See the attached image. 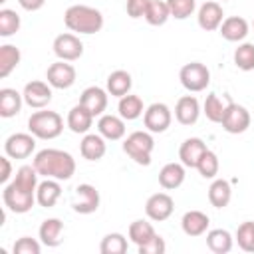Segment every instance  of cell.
<instances>
[{"label": "cell", "mask_w": 254, "mask_h": 254, "mask_svg": "<svg viewBox=\"0 0 254 254\" xmlns=\"http://www.w3.org/2000/svg\"><path fill=\"white\" fill-rule=\"evenodd\" d=\"M38 171L34 165H24L18 169L16 179L8 183L2 190V200L8 210L16 214H24L32 210L36 202V189H38Z\"/></svg>", "instance_id": "obj_1"}, {"label": "cell", "mask_w": 254, "mask_h": 254, "mask_svg": "<svg viewBox=\"0 0 254 254\" xmlns=\"http://www.w3.org/2000/svg\"><path fill=\"white\" fill-rule=\"evenodd\" d=\"M36 171L46 179L69 181L75 173V159L62 149H42L36 153L34 163Z\"/></svg>", "instance_id": "obj_2"}, {"label": "cell", "mask_w": 254, "mask_h": 254, "mask_svg": "<svg viewBox=\"0 0 254 254\" xmlns=\"http://www.w3.org/2000/svg\"><path fill=\"white\" fill-rule=\"evenodd\" d=\"M64 22H65V26H67L69 32L97 34L103 28V14L97 8H93V6L73 4V6H69L65 10Z\"/></svg>", "instance_id": "obj_3"}, {"label": "cell", "mask_w": 254, "mask_h": 254, "mask_svg": "<svg viewBox=\"0 0 254 254\" xmlns=\"http://www.w3.org/2000/svg\"><path fill=\"white\" fill-rule=\"evenodd\" d=\"M28 131L36 139H56L64 131V119L56 111H36L28 119Z\"/></svg>", "instance_id": "obj_4"}, {"label": "cell", "mask_w": 254, "mask_h": 254, "mask_svg": "<svg viewBox=\"0 0 254 254\" xmlns=\"http://www.w3.org/2000/svg\"><path fill=\"white\" fill-rule=\"evenodd\" d=\"M155 149V141L151 137V131H133L123 141V151L137 163V165H151V153Z\"/></svg>", "instance_id": "obj_5"}, {"label": "cell", "mask_w": 254, "mask_h": 254, "mask_svg": "<svg viewBox=\"0 0 254 254\" xmlns=\"http://www.w3.org/2000/svg\"><path fill=\"white\" fill-rule=\"evenodd\" d=\"M179 79L183 83V87L190 93H198L202 89H206V85L210 83V71L204 64L200 62H190L185 64L179 71Z\"/></svg>", "instance_id": "obj_6"}, {"label": "cell", "mask_w": 254, "mask_h": 254, "mask_svg": "<svg viewBox=\"0 0 254 254\" xmlns=\"http://www.w3.org/2000/svg\"><path fill=\"white\" fill-rule=\"evenodd\" d=\"M220 123H222V129L226 133L238 135V133H244L250 127V113L244 105H238V103L228 99L226 111H224V117H222Z\"/></svg>", "instance_id": "obj_7"}, {"label": "cell", "mask_w": 254, "mask_h": 254, "mask_svg": "<svg viewBox=\"0 0 254 254\" xmlns=\"http://www.w3.org/2000/svg\"><path fill=\"white\" fill-rule=\"evenodd\" d=\"M173 121V115H171V109L165 105V103H151L145 113H143V123L147 127V131L151 133H163L169 129Z\"/></svg>", "instance_id": "obj_8"}, {"label": "cell", "mask_w": 254, "mask_h": 254, "mask_svg": "<svg viewBox=\"0 0 254 254\" xmlns=\"http://www.w3.org/2000/svg\"><path fill=\"white\" fill-rule=\"evenodd\" d=\"M54 54L64 62H75L83 56V44L75 34H60L54 40Z\"/></svg>", "instance_id": "obj_9"}, {"label": "cell", "mask_w": 254, "mask_h": 254, "mask_svg": "<svg viewBox=\"0 0 254 254\" xmlns=\"http://www.w3.org/2000/svg\"><path fill=\"white\" fill-rule=\"evenodd\" d=\"M75 77H77L75 67L71 64H67V62H64V60H58L56 64H52L48 67V71H46L48 83L52 87H56V89H67V87H71L75 83Z\"/></svg>", "instance_id": "obj_10"}, {"label": "cell", "mask_w": 254, "mask_h": 254, "mask_svg": "<svg viewBox=\"0 0 254 254\" xmlns=\"http://www.w3.org/2000/svg\"><path fill=\"white\" fill-rule=\"evenodd\" d=\"M36 149V137L32 133H12L4 141V153L10 159H26Z\"/></svg>", "instance_id": "obj_11"}, {"label": "cell", "mask_w": 254, "mask_h": 254, "mask_svg": "<svg viewBox=\"0 0 254 254\" xmlns=\"http://www.w3.org/2000/svg\"><path fill=\"white\" fill-rule=\"evenodd\" d=\"M73 210L79 214H91L99 208V190L93 185H77L75 192H73V202H71Z\"/></svg>", "instance_id": "obj_12"}, {"label": "cell", "mask_w": 254, "mask_h": 254, "mask_svg": "<svg viewBox=\"0 0 254 254\" xmlns=\"http://www.w3.org/2000/svg\"><path fill=\"white\" fill-rule=\"evenodd\" d=\"M173 210H175V200L167 192H155L145 202V214L155 222L167 220L173 214Z\"/></svg>", "instance_id": "obj_13"}, {"label": "cell", "mask_w": 254, "mask_h": 254, "mask_svg": "<svg viewBox=\"0 0 254 254\" xmlns=\"http://www.w3.org/2000/svg\"><path fill=\"white\" fill-rule=\"evenodd\" d=\"M22 95H24V103L26 105H30L34 109H42L52 101V85L46 83V81L34 79V81H28L24 85Z\"/></svg>", "instance_id": "obj_14"}, {"label": "cell", "mask_w": 254, "mask_h": 254, "mask_svg": "<svg viewBox=\"0 0 254 254\" xmlns=\"http://www.w3.org/2000/svg\"><path fill=\"white\" fill-rule=\"evenodd\" d=\"M79 103H81L93 117L103 115V111H105V107H107V91L101 89V87H97V85H89V87H85V89L81 91Z\"/></svg>", "instance_id": "obj_15"}, {"label": "cell", "mask_w": 254, "mask_h": 254, "mask_svg": "<svg viewBox=\"0 0 254 254\" xmlns=\"http://www.w3.org/2000/svg\"><path fill=\"white\" fill-rule=\"evenodd\" d=\"M206 153V145L202 139L198 137H189L181 143V149H179V159L185 167L189 169H196L200 157Z\"/></svg>", "instance_id": "obj_16"}, {"label": "cell", "mask_w": 254, "mask_h": 254, "mask_svg": "<svg viewBox=\"0 0 254 254\" xmlns=\"http://www.w3.org/2000/svg\"><path fill=\"white\" fill-rule=\"evenodd\" d=\"M224 12H222V6L214 0L210 2H204L200 8H198V14H196V20H198V26L206 32H212V30H218L220 24H222V18Z\"/></svg>", "instance_id": "obj_17"}, {"label": "cell", "mask_w": 254, "mask_h": 254, "mask_svg": "<svg viewBox=\"0 0 254 254\" xmlns=\"http://www.w3.org/2000/svg\"><path fill=\"white\" fill-rule=\"evenodd\" d=\"M200 115V105L194 95H183L175 105V117L181 125H194Z\"/></svg>", "instance_id": "obj_18"}, {"label": "cell", "mask_w": 254, "mask_h": 254, "mask_svg": "<svg viewBox=\"0 0 254 254\" xmlns=\"http://www.w3.org/2000/svg\"><path fill=\"white\" fill-rule=\"evenodd\" d=\"M248 22L242 16H228L220 24V36L228 42H242L248 36Z\"/></svg>", "instance_id": "obj_19"}, {"label": "cell", "mask_w": 254, "mask_h": 254, "mask_svg": "<svg viewBox=\"0 0 254 254\" xmlns=\"http://www.w3.org/2000/svg\"><path fill=\"white\" fill-rule=\"evenodd\" d=\"M79 151L81 157L87 161H99L103 159L107 145H105V137H101L99 133H85V137L79 143Z\"/></svg>", "instance_id": "obj_20"}, {"label": "cell", "mask_w": 254, "mask_h": 254, "mask_svg": "<svg viewBox=\"0 0 254 254\" xmlns=\"http://www.w3.org/2000/svg\"><path fill=\"white\" fill-rule=\"evenodd\" d=\"M97 131L107 141H119L125 135V119L121 115H101L97 121Z\"/></svg>", "instance_id": "obj_21"}, {"label": "cell", "mask_w": 254, "mask_h": 254, "mask_svg": "<svg viewBox=\"0 0 254 254\" xmlns=\"http://www.w3.org/2000/svg\"><path fill=\"white\" fill-rule=\"evenodd\" d=\"M208 224L210 220L202 210H189L183 214V220H181L183 232L187 236H202L208 230Z\"/></svg>", "instance_id": "obj_22"}, {"label": "cell", "mask_w": 254, "mask_h": 254, "mask_svg": "<svg viewBox=\"0 0 254 254\" xmlns=\"http://www.w3.org/2000/svg\"><path fill=\"white\" fill-rule=\"evenodd\" d=\"M62 196V187H60V181L56 179H46L42 183H38V189H36V202L44 208H52L58 198Z\"/></svg>", "instance_id": "obj_23"}, {"label": "cell", "mask_w": 254, "mask_h": 254, "mask_svg": "<svg viewBox=\"0 0 254 254\" xmlns=\"http://www.w3.org/2000/svg\"><path fill=\"white\" fill-rule=\"evenodd\" d=\"M185 165L183 163H167L161 171H159V185L167 190L179 189L185 183Z\"/></svg>", "instance_id": "obj_24"}, {"label": "cell", "mask_w": 254, "mask_h": 254, "mask_svg": "<svg viewBox=\"0 0 254 254\" xmlns=\"http://www.w3.org/2000/svg\"><path fill=\"white\" fill-rule=\"evenodd\" d=\"M62 232H64V222H62L60 218H46V220L40 224V230H38L40 242H42L44 246H50V248L60 246V242H62Z\"/></svg>", "instance_id": "obj_25"}, {"label": "cell", "mask_w": 254, "mask_h": 254, "mask_svg": "<svg viewBox=\"0 0 254 254\" xmlns=\"http://www.w3.org/2000/svg\"><path fill=\"white\" fill-rule=\"evenodd\" d=\"M22 103H24V95L18 93L16 89L12 87H2L0 89V115L2 117H14L20 113L22 109Z\"/></svg>", "instance_id": "obj_26"}, {"label": "cell", "mask_w": 254, "mask_h": 254, "mask_svg": "<svg viewBox=\"0 0 254 254\" xmlns=\"http://www.w3.org/2000/svg\"><path fill=\"white\" fill-rule=\"evenodd\" d=\"M133 85V79H131V73L125 71V69H115L109 73L107 77V93L113 95V97H123L129 93Z\"/></svg>", "instance_id": "obj_27"}, {"label": "cell", "mask_w": 254, "mask_h": 254, "mask_svg": "<svg viewBox=\"0 0 254 254\" xmlns=\"http://www.w3.org/2000/svg\"><path fill=\"white\" fill-rule=\"evenodd\" d=\"M91 125H93V115L81 103H77L75 107L69 109V113H67V127L73 133H87Z\"/></svg>", "instance_id": "obj_28"}, {"label": "cell", "mask_w": 254, "mask_h": 254, "mask_svg": "<svg viewBox=\"0 0 254 254\" xmlns=\"http://www.w3.org/2000/svg\"><path fill=\"white\" fill-rule=\"evenodd\" d=\"M232 198V189H230V183L226 179H214L212 185L208 187V200L214 208H224L228 206Z\"/></svg>", "instance_id": "obj_29"}, {"label": "cell", "mask_w": 254, "mask_h": 254, "mask_svg": "<svg viewBox=\"0 0 254 254\" xmlns=\"http://www.w3.org/2000/svg\"><path fill=\"white\" fill-rule=\"evenodd\" d=\"M117 111L119 115L125 119V121H133L137 117H141L145 113V107H143V99L139 95H123L119 97V105H117Z\"/></svg>", "instance_id": "obj_30"}, {"label": "cell", "mask_w": 254, "mask_h": 254, "mask_svg": "<svg viewBox=\"0 0 254 254\" xmlns=\"http://www.w3.org/2000/svg\"><path fill=\"white\" fill-rule=\"evenodd\" d=\"M20 58H22V54H20V50L16 46H12V44L0 46V77L2 79L8 77L18 67Z\"/></svg>", "instance_id": "obj_31"}, {"label": "cell", "mask_w": 254, "mask_h": 254, "mask_svg": "<svg viewBox=\"0 0 254 254\" xmlns=\"http://www.w3.org/2000/svg\"><path fill=\"white\" fill-rule=\"evenodd\" d=\"M206 246L214 254H226L232 250V236L224 228H214L206 232Z\"/></svg>", "instance_id": "obj_32"}, {"label": "cell", "mask_w": 254, "mask_h": 254, "mask_svg": "<svg viewBox=\"0 0 254 254\" xmlns=\"http://www.w3.org/2000/svg\"><path fill=\"white\" fill-rule=\"evenodd\" d=\"M151 26H163L171 18V10L167 0H149L145 16H143Z\"/></svg>", "instance_id": "obj_33"}, {"label": "cell", "mask_w": 254, "mask_h": 254, "mask_svg": "<svg viewBox=\"0 0 254 254\" xmlns=\"http://www.w3.org/2000/svg\"><path fill=\"white\" fill-rule=\"evenodd\" d=\"M155 234H157L155 228H153L151 222H147V220H133V222L129 224V240H131L133 244H137V246L145 244V242L151 240Z\"/></svg>", "instance_id": "obj_34"}, {"label": "cell", "mask_w": 254, "mask_h": 254, "mask_svg": "<svg viewBox=\"0 0 254 254\" xmlns=\"http://www.w3.org/2000/svg\"><path fill=\"white\" fill-rule=\"evenodd\" d=\"M99 250H101V254H123V252H127V238L119 232L105 234L99 244Z\"/></svg>", "instance_id": "obj_35"}, {"label": "cell", "mask_w": 254, "mask_h": 254, "mask_svg": "<svg viewBox=\"0 0 254 254\" xmlns=\"http://www.w3.org/2000/svg\"><path fill=\"white\" fill-rule=\"evenodd\" d=\"M18 30H20V16L16 14V10L2 8L0 10V36L2 38H10Z\"/></svg>", "instance_id": "obj_36"}, {"label": "cell", "mask_w": 254, "mask_h": 254, "mask_svg": "<svg viewBox=\"0 0 254 254\" xmlns=\"http://www.w3.org/2000/svg\"><path fill=\"white\" fill-rule=\"evenodd\" d=\"M234 64L242 71L254 69V44L244 42L234 50Z\"/></svg>", "instance_id": "obj_37"}, {"label": "cell", "mask_w": 254, "mask_h": 254, "mask_svg": "<svg viewBox=\"0 0 254 254\" xmlns=\"http://www.w3.org/2000/svg\"><path fill=\"white\" fill-rule=\"evenodd\" d=\"M226 103H222L216 93L206 95V99H204V115H206V119L212 121V123H220L222 117H224V111H226Z\"/></svg>", "instance_id": "obj_38"}, {"label": "cell", "mask_w": 254, "mask_h": 254, "mask_svg": "<svg viewBox=\"0 0 254 254\" xmlns=\"http://www.w3.org/2000/svg\"><path fill=\"white\" fill-rule=\"evenodd\" d=\"M218 167H220V163H218L216 153H212L210 149H206V153L200 157V161H198V165H196V171H198L200 177H204V179H214V177L218 175Z\"/></svg>", "instance_id": "obj_39"}, {"label": "cell", "mask_w": 254, "mask_h": 254, "mask_svg": "<svg viewBox=\"0 0 254 254\" xmlns=\"http://www.w3.org/2000/svg\"><path fill=\"white\" fill-rule=\"evenodd\" d=\"M236 240H238V246L244 252H254V222L252 220H246L238 226Z\"/></svg>", "instance_id": "obj_40"}, {"label": "cell", "mask_w": 254, "mask_h": 254, "mask_svg": "<svg viewBox=\"0 0 254 254\" xmlns=\"http://www.w3.org/2000/svg\"><path fill=\"white\" fill-rule=\"evenodd\" d=\"M167 4L171 10V16L177 20H187L196 8V0H167Z\"/></svg>", "instance_id": "obj_41"}, {"label": "cell", "mask_w": 254, "mask_h": 254, "mask_svg": "<svg viewBox=\"0 0 254 254\" xmlns=\"http://www.w3.org/2000/svg\"><path fill=\"white\" fill-rule=\"evenodd\" d=\"M40 250H42V244L36 238H30V236L18 238L12 246L14 254H40Z\"/></svg>", "instance_id": "obj_42"}, {"label": "cell", "mask_w": 254, "mask_h": 254, "mask_svg": "<svg viewBox=\"0 0 254 254\" xmlns=\"http://www.w3.org/2000/svg\"><path fill=\"white\" fill-rule=\"evenodd\" d=\"M137 248H139V254H163L167 250V244L159 234H155L151 240H147L145 244H141Z\"/></svg>", "instance_id": "obj_43"}, {"label": "cell", "mask_w": 254, "mask_h": 254, "mask_svg": "<svg viewBox=\"0 0 254 254\" xmlns=\"http://www.w3.org/2000/svg\"><path fill=\"white\" fill-rule=\"evenodd\" d=\"M147 4H149V0H127V14L131 18H141V16H145Z\"/></svg>", "instance_id": "obj_44"}, {"label": "cell", "mask_w": 254, "mask_h": 254, "mask_svg": "<svg viewBox=\"0 0 254 254\" xmlns=\"http://www.w3.org/2000/svg\"><path fill=\"white\" fill-rule=\"evenodd\" d=\"M0 165H2V173H0V183H2V185H6V183H8V179H10V175H12V165H10V157H8V155L0 157Z\"/></svg>", "instance_id": "obj_45"}, {"label": "cell", "mask_w": 254, "mask_h": 254, "mask_svg": "<svg viewBox=\"0 0 254 254\" xmlns=\"http://www.w3.org/2000/svg\"><path fill=\"white\" fill-rule=\"evenodd\" d=\"M18 4L28 12H36L46 4V0H18Z\"/></svg>", "instance_id": "obj_46"}, {"label": "cell", "mask_w": 254, "mask_h": 254, "mask_svg": "<svg viewBox=\"0 0 254 254\" xmlns=\"http://www.w3.org/2000/svg\"><path fill=\"white\" fill-rule=\"evenodd\" d=\"M0 2H2V4H4V2H6V0H0Z\"/></svg>", "instance_id": "obj_47"}, {"label": "cell", "mask_w": 254, "mask_h": 254, "mask_svg": "<svg viewBox=\"0 0 254 254\" xmlns=\"http://www.w3.org/2000/svg\"><path fill=\"white\" fill-rule=\"evenodd\" d=\"M222 2H226V0H222Z\"/></svg>", "instance_id": "obj_48"}]
</instances>
